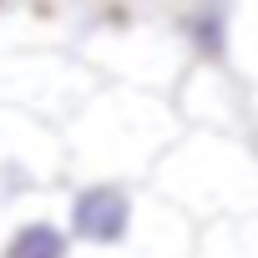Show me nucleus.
<instances>
[{"instance_id": "nucleus-3", "label": "nucleus", "mask_w": 258, "mask_h": 258, "mask_svg": "<svg viewBox=\"0 0 258 258\" xmlns=\"http://www.w3.org/2000/svg\"><path fill=\"white\" fill-rule=\"evenodd\" d=\"M56 132H46L31 116H0V203H21L36 198L56 182L61 157H56Z\"/></svg>"}, {"instance_id": "nucleus-2", "label": "nucleus", "mask_w": 258, "mask_h": 258, "mask_svg": "<svg viewBox=\"0 0 258 258\" xmlns=\"http://www.w3.org/2000/svg\"><path fill=\"white\" fill-rule=\"evenodd\" d=\"M152 172H157V192L187 218L192 213H218V218L258 213V147L228 132H192L177 152L167 147Z\"/></svg>"}, {"instance_id": "nucleus-5", "label": "nucleus", "mask_w": 258, "mask_h": 258, "mask_svg": "<svg viewBox=\"0 0 258 258\" xmlns=\"http://www.w3.org/2000/svg\"><path fill=\"white\" fill-rule=\"evenodd\" d=\"M248 111H253V147H258V86H253V101H248Z\"/></svg>"}, {"instance_id": "nucleus-1", "label": "nucleus", "mask_w": 258, "mask_h": 258, "mask_svg": "<svg viewBox=\"0 0 258 258\" xmlns=\"http://www.w3.org/2000/svg\"><path fill=\"white\" fill-rule=\"evenodd\" d=\"M76 253L96 258H187L192 223L162 192L137 187L132 177H81L66 187L61 213Z\"/></svg>"}, {"instance_id": "nucleus-4", "label": "nucleus", "mask_w": 258, "mask_h": 258, "mask_svg": "<svg viewBox=\"0 0 258 258\" xmlns=\"http://www.w3.org/2000/svg\"><path fill=\"white\" fill-rule=\"evenodd\" d=\"M0 258H76V243H71V233H66L61 218L31 213V218H21V223L6 228Z\"/></svg>"}]
</instances>
